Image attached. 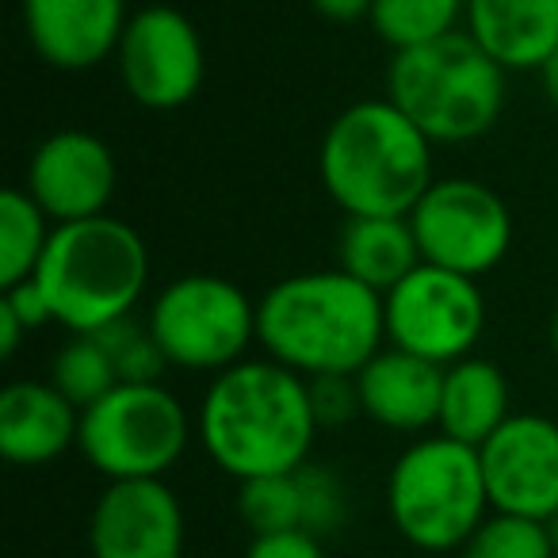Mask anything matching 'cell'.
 Returning a JSON list of instances; mask_svg holds the SVG:
<instances>
[{
	"label": "cell",
	"instance_id": "5b68a950",
	"mask_svg": "<svg viewBox=\"0 0 558 558\" xmlns=\"http://www.w3.org/2000/svg\"><path fill=\"white\" fill-rule=\"evenodd\" d=\"M387 100L405 111L433 146L474 142L501 119L505 70L471 35L456 32L395 54L387 70Z\"/></svg>",
	"mask_w": 558,
	"mask_h": 558
},
{
	"label": "cell",
	"instance_id": "ffe728a7",
	"mask_svg": "<svg viewBox=\"0 0 558 558\" xmlns=\"http://www.w3.org/2000/svg\"><path fill=\"white\" fill-rule=\"evenodd\" d=\"M509 383L501 367L489 360L466 356L444 367L440 395V433L459 444L482 448L509 421Z\"/></svg>",
	"mask_w": 558,
	"mask_h": 558
},
{
	"label": "cell",
	"instance_id": "277c9868",
	"mask_svg": "<svg viewBox=\"0 0 558 558\" xmlns=\"http://www.w3.org/2000/svg\"><path fill=\"white\" fill-rule=\"evenodd\" d=\"M32 279L47 295L54 326L70 329L73 337L100 333L131 318L134 303L146 291V241L116 215L54 226Z\"/></svg>",
	"mask_w": 558,
	"mask_h": 558
},
{
	"label": "cell",
	"instance_id": "d6986e66",
	"mask_svg": "<svg viewBox=\"0 0 558 558\" xmlns=\"http://www.w3.org/2000/svg\"><path fill=\"white\" fill-rule=\"evenodd\" d=\"M421 264L410 218H349L337 241V268L379 295H390Z\"/></svg>",
	"mask_w": 558,
	"mask_h": 558
},
{
	"label": "cell",
	"instance_id": "7a4b0ae2",
	"mask_svg": "<svg viewBox=\"0 0 558 558\" xmlns=\"http://www.w3.org/2000/svg\"><path fill=\"white\" fill-rule=\"evenodd\" d=\"M256 341L303 379L360 375L387 341L383 295L341 268L299 271L256 303Z\"/></svg>",
	"mask_w": 558,
	"mask_h": 558
},
{
	"label": "cell",
	"instance_id": "52a82bcc",
	"mask_svg": "<svg viewBox=\"0 0 558 558\" xmlns=\"http://www.w3.org/2000/svg\"><path fill=\"white\" fill-rule=\"evenodd\" d=\"M192 440V417L161 383H119L81 413L77 448L108 482L165 478Z\"/></svg>",
	"mask_w": 558,
	"mask_h": 558
},
{
	"label": "cell",
	"instance_id": "8992f818",
	"mask_svg": "<svg viewBox=\"0 0 558 558\" xmlns=\"http://www.w3.org/2000/svg\"><path fill=\"white\" fill-rule=\"evenodd\" d=\"M478 448L436 433L410 444L387 478V512L398 535L428 555L463 550L489 517Z\"/></svg>",
	"mask_w": 558,
	"mask_h": 558
},
{
	"label": "cell",
	"instance_id": "3957f363",
	"mask_svg": "<svg viewBox=\"0 0 558 558\" xmlns=\"http://www.w3.org/2000/svg\"><path fill=\"white\" fill-rule=\"evenodd\" d=\"M318 177L349 218H410L433 180V142L405 111L360 100L329 123Z\"/></svg>",
	"mask_w": 558,
	"mask_h": 558
},
{
	"label": "cell",
	"instance_id": "d4e9b609",
	"mask_svg": "<svg viewBox=\"0 0 558 558\" xmlns=\"http://www.w3.org/2000/svg\"><path fill=\"white\" fill-rule=\"evenodd\" d=\"M459 558H555V539L543 520L489 512L478 532L463 543Z\"/></svg>",
	"mask_w": 558,
	"mask_h": 558
},
{
	"label": "cell",
	"instance_id": "cb8c5ba5",
	"mask_svg": "<svg viewBox=\"0 0 558 558\" xmlns=\"http://www.w3.org/2000/svg\"><path fill=\"white\" fill-rule=\"evenodd\" d=\"M238 517L253 535H276L303 527L299 474H264V478L238 482Z\"/></svg>",
	"mask_w": 558,
	"mask_h": 558
},
{
	"label": "cell",
	"instance_id": "4316f807",
	"mask_svg": "<svg viewBox=\"0 0 558 558\" xmlns=\"http://www.w3.org/2000/svg\"><path fill=\"white\" fill-rule=\"evenodd\" d=\"M299 489H303V527L311 535H333L349 520V494L337 471L322 463H303L299 466Z\"/></svg>",
	"mask_w": 558,
	"mask_h": 558
},
{
	"label": "cell",
	"instance_id": "8fae6325",
	"mask_svg": "<svg viewBox=\"0 0 558 558\" xmlns=\"http://www.w3.org/2000/svg\"><path fill=\"white\" fill-rule=\"evenodd\" d=\"M123 88L149 111H172L195 100L207 73L203 39L184 12L149 4L134 12L116 50Z\"/></svg>",
	"mask_w": 558,
	"mask_h": 558
},
{
	"label": "cell",
	"instance_id": "9a60e30c",
	"mask_svg": "<svg viewBox=\"0 0 558 558\" xmlns=\"http://www.w3.org/2000/svg\"><path fill=\"white\" fill-rule=\"evenodd\" d=\"M126 24V0H24L27 43L43 62L65 73L116 58Z\"/></svg>",
	"mask_w": 558,
	"mask_h": 558
},
{
	"label": "cell",
	"instance_id": "d6a6232c",
	"mask_svg": "<svg viewBox=\"0 0 558 558\" xmlns=\"http://www.w3.org/2000/svg\"><path fill=\"white\" fill-rule=\"evenodd\" d=\"M539 85H543V96L558 108V50L539 65Z\"/></svg>",
	"mask_w": 558,
	"mask_h": 558
},
{
	"label": "cell",
	"instance_id": "7c38bea8",
	"mask_svg": "<svg viewBox=\"0 0 558 558\" xmlns=\"http://www.w3.org/2000/svg\"><path fill=\"white\" fill-rule=\"evenodd\" d=\"M494 512L527 520L558 517V425L539 413H512L478 448Z\"/></svg>",
	"mask_w": 558,
	"mask_h": 558
},
{
	"label": "cell",
	"instance_id": "4dcf8cb0",
	"mask_svg": "<svg viewBox=\"0 0 558 558\" xmlns=\"http://www.w3.org/2000/svg\"><path fill=\"white\" fill-rule=\"evenodd\" d=\"M314 12L333 24H360V20H372L375 0H311Z\"/></svg>",
	"mask_w": 558,
	"mask_h": 558
},
{
	"label": "cell",
	"instance_id": "ac0fdd59",
	"mask_svg": "<svg viewBox=\"0 0 558 558\" xmlns=\"http://www.w3.org/2000/svg\"><path fill=\"white\" fill-rule=\"evenodd\" d=\"M463 24L505 73H539L558 50V0H466Z\"/></svg>",
	"mask_w": 558,
	"mask_h": 558
},
{
	"label": "cell",
	"instance_id": "83f0119b",
	"mask_svg": "<svg viewBox=\"0 0 558 558\" xmlns=\"http://www.w3.org/2000/svg\"><path fill=\"white\" fill-rule=\"evenodd\" d=\"M306 390H311V410L318 428H344L364 413L356 375H314L306 379Z\"/></svg>",
	"mask_w": 558,
	"mask_h": 558
},
{
	"label": "cell",
	"instance_id": "30bf717a",
	"mask_svg": "<svg viewBox=\"0 0 558 558\" xmlns=\"http://www.w3.org/2000/svg\"><path fill=\"white\" fill-rule=\"evenodd\" d=\"M421 260L459 276L482 279L505 260L512 245V215L505 199L471 177L436 180L413 207Z\"/></svg>",
	"mask_w": 558,
	"mask_h": 558
},
{
	"label": "cell",
	"instance_id": "9c48e42d",
	"mask_svg": "<svg viewBox=\"0 0 558 558\" xmlns=\"http://www.w3.org/2000/svg\"><path fill=\"white\" fill-rule=\"evenodd\" d=\"M390 349L451 367L466 360L486 329V299L478 279L421 264L390 295H383Z\"/></svg>",
	"mask_w": 558,
	"mask_h": 558
},
{
	"label": "cell",
	"instance_id": "e0dca14e",
	"mask_svg": "<svg viewBox=\"0 0 558 558\" xmlns=\"http://www.w3.org/2000/svg\"><path fill=\"white\" fill-rule=\"evenodd\" d=\"M364 417L390 433H425L440 425L444 367L413 356L402 349H383L372 364L356 375Z\"/></svg>",
	"mask_w": 558,
	"mask_h": 558
},
{
	"label": "cell",
	"instance_id": "603a6c76",
	"mask_svg": "<svg viewBox=\"0 0 558 558\" xmlns=\"http://www.w3.org/2000/svg\"><path fill=\"white\" fill-rule=\"evenodd\" d=\"M50 383L85 413L119 387V367L96 333L73 337L50 364Z\"/></svg>",
	"mask_w": 558,
	"mask_h": 558
},
{
	"label": "cell",
	"instance_id": "7402d4cb",
	"mask_svg": "<svg viewBox=\"0 0 558 558\" xmlns=\"http://www.w3.org/2000/svg\"><path fill=\"white\" fill-rule=\"evenodd\" d=\"M466 0H375L372 27L395 54L428 47L459 32Z\"/></svg>",
	"mask_w": 558,
	"mask_h": 558
},
{
	"label": "cell",
	"instance_id": "f1b7e54d",
	"mask_svg": "<svg viewBox=\"0 0 558 558\" xmlns=\"http://www.w3.org/2000/svg\"><path fill=\"white\" fill-rule=\"evenodd\" d=\"M245 558H326L322 539L303 527L295 532H276V535H253Z\"/></svg>",
	"mask_w": 558,
	"mask_h": 558
},
{
	"label": "cell",
	"instance_id": "6da1fadb",
	"mask_svg": "<svg viewBox=\"0 0 558 558\" xmlns=\"http://www.w3.org/2000/svg\"><path fill=\"white\" fill-rule=\"evenodd\" d=\"M195 433L218 471L248 482L311 463L318 421L303 375L276 360H241L207 387Z\"/></svg>",
	"mask_w": 558,
	"mask_h": 558
},
{
	"label": "cell",
	"instance_id": "836d02e7",
	"mask_svg": "<svg viewBox=\"0 0 558 558\" xmlns=\"http://www.w3.org/2000/svg\"><path fill=\"white\" fill-rule=\"evenodd\" d=\"M550 344H555V352H558V311H555V318H550Z\"/></svg>",
	"mask_w": 558,
	"mask_h": 558
},
{
	"label": "cell",
	"instance_id": "ba28073f",
	"mask_svg": "<svg viewBox=\"0 0 558 558\" xmlns=\"http://www.w3.org/2000/svg\"><path fill=\"white\" fill-rule=\"evenodd\" d=\"M146 326L172 367L218 375L256 341V303L233 279L192 271L154 299Z\"/></svg>",
	"mask_w": 558,
	"mask_h": 558
},
{
	"label": "cell",
	"instance_id": "2e32d148",
	"mask_svg": "<svg viewBox=\"0 0 558 558\" xmlns=\"http://www.w3.org/2000/svg\"><path fill=\"white\" fill-rule=\"evenodd\" d=\"M81 410L54 383H12L0 395V456L16 466H47L77 448Z\"/></svg>",
	"mask_w": 558,
	"mask_h": 558
},
{
	"label": "cell",
	"instance_id": "f546056e",
	"mask_svg": "<svg viewBox=\"0 0 558 558\" xmlns=\"http://www.w3.org/2000/svg\"><path fill=\"white\" fill-rule=\"evenodd\" d=\"M0 303L9 306V311L16 314L20 322H24L27 333H32V329L50 326V322H54L47 295H43V288L35 283V279H24V283H16V288H4V299H0Z\"/></svg>",
	"mask_w": 558,
	"mask_h": 558
},
{
	"label": "cell",
	"instance_id": "484cf974",
	"mask_svg": "<svg viewBox=\"0 0 558 558\" xmlns=\"http://www.w3.org/2000/svg\"><path fill=\"white\" fill-rule=\"evenodd\" d=\"M96 337H100L104 349L116 360L119 383H157L165 367H169V360H165L161 344L154 341L149 326H138L134 318L116 322V326L100 329Z\"/></svg>",
	"mask_w": 558,
	"mask_h": 558
},
{
	"label": "cell",
	"instance_id": "1f68e13d",
	"mask_svg": "<svg viewBox=\"0 0 558 558\" xmlns=\"http://www.w3.org/2000/svg\"><path fill=\"white\" fill-rule=\"evenodd\" d=\"M24 337H27V326L9 311V306L0 303V356H16Z\"/></svg>",
	"mask_w": 558,
	"mask_h": 558
},
{
	"label": "cell",
	"instance_id": "44dd1931",
	"mask_svg": "<svg viewBox=\"0 0 558 558\" xmlns=\"http://www.w3.org/2000/svg\"><path fill=\"white\" fill-rule=\"evenodd\" d=\"M50 233L47 210L27 195V187L0 192V288H16L35 276Z\"/></svg>",
	"mask_w": 558,
	"mask_h": 558
},
{
	"label": "cell",
	"instance_id": "5bb4252c",
	"mask_svg": "<svg viewBox=\"0 0 558 558\" xmlns=\"http://www.w3.org/2000/svg\"><path fill=\"white\" fill-rule=\"evenodd\" d=\"M93 558H184V509L165 478L108 482L88 517Z\"/></svg>",
	"mask_w": 558,
	"mask_h": 558
},
{
	"label": "cell",
	"instance_id": "4fadbf2b",
	"mask_svg": "<svg viewBox=\"0 0 558 558\" xmlns=\"http://www.w3.org/2000/svg\"><path fill=\"white\" fill-rule=\"evenodd\" d=\"M119 165L108 142L88 131H58L43 138L27 165V195L54 226L108 215Z\"/></svg>",
	"mask_w": 558,
	"mask_h": 558
}]
</instances>
